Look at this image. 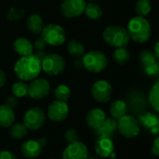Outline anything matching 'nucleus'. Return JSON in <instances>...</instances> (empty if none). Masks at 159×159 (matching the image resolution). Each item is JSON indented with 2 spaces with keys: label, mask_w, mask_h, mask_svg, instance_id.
Here are the masks:
<instances>
[{
  "label": "nucleus",
  "mask_w": 159,
  "mask_h": 159,
  "mask_svg": "<svg viewBox=\"0 0 159 159\" xmlns=\"http://www.w3.org/2000/svg\"><path fill=\"white\" fill-rule=\"evenodd\" d=\"M41 61L34 54L22 56L15 63L14 72L21 81H32L36 78L41 72Z\"/></svg>",
  "instance_id": "f257e3e1"
},
{
  "label": "nucleus",
  "mask_w": 159,
  "mask_h": 159,
  "mask_svg": "<svg viewBox=\"0 0 159 159\" xmlns=\"http://www.w3.org/2000/svg\"><path fill=\"white\" fill-rule=\"evenodd\" d=\"M127 31L132 40L138 43H144L150 38L151 25L144 17L136 16L129 21Z\"/></svg>",
  "instance_id": "f03ea898"
},
{
  "label": "nucleus",
  "mask_w": 159,
  "mask_h": 159,
  "mask_svg": "<svg viewBox=\"0 0 159 159\" xmlns=\"http://www.w3.org/2000/svg\"><path fill=\"white\" fill-rule=\"evenodd\" d=\"M104 41L115 48H126L129 43V34L126 28L119 25L108 26L102 34Z\"/></svg>",
  "instance_id": "7ed1b4c3"
},
{
  "label": "nucleus",
  "mask_w": 159,
  "mask_h": 159,
  "mask_svg": "<svg viewBox=\"0 0 159 159\" xmlns=\"http://www.w3.org/2000/svg\"><path fill=\"white\" fill-rule=\"evenodd\" d=\"M83 67L92 73L102 72L108 64L107 57L104 53L98 50H91L87 52L82 59Z\"/></svg>",
  "instance_id": "20e7f679"
},
{
  "label": "nucleus",
  "mask_w": 159,
  "mask_h": 159,
  "mask_svg": "<svg viewBox=\"0 0 159 159\" xmlns=\"http://www.w3.org/2000/svg\"><path fill=\"white\" fill-rule=\"evenodd\" d=\"M41 38L50 46H60L65 42L66 34L64 29L54 23L44 26L41 32Z\"/></svg>",
  "instance_id": "39448f33"
},
{
  "label": "nucleus",
  "mask_w": 159,
  "mask_h": 159,
  "mask_svg": "<svg viewBox=\"0 0 159 159\" xmlns=\"http://www.w3.org/2000/svg\"><path fill=\"white\" fill-rule=\"evenodd\" d=\"M41 69L49 75H58L64 71L65 61L58 54H47L41 61Z\"/></svg>",
  "instance_id": "423d86ee"
},
{
  "label": "nucleus",
  "mask_w": 159,
  "mask_h": 159,
  "mask_svg": "<svg viewBox=\"0 0 159 159\" xmlns=\"http://www.w3.org/2000/svg\"><path fill=\"white\" fill-rule=\"evenodd\" d=\"M117 130L119 133L128 139H133L140 133L139 121L131 116H124L117 120Z\"/></svg>",
  "instance_id": "0eeeda50"
},
{
  "label": "nucleus",
  "mask_w": 159,
  "mask_h": 159,
  "mask_svg": "<svg viewBox=\"0 0 159 159\" xmlns=\"http://www.w3.org/2000/svg\"><path fill=\"white\" fill-rule=\"evenodd\" d=\"M46 121V115L39 107H32L23 116V124L28 129L36 130L40 129Z\"/></svg>",
  "instance_id": "6e6552de"
},
{
  "label": "nucleus",
  "mask_w": 159,
  "mask_h": 159,
  "mask_svg": "<svg viewBox=\"0 0 159 159\" xmlns=\"http://www.w3.org/2000/svg\"><path fill=\"white\" fill-rule=\"evenodd\" d=\"M113 93L112 86L105 80H99L92 85L91 96L97 102L105 103L110 101Z\"/></svg>",
  "instance_id": "1a4fd4ad"
},
{
  "label": "nucleus",
  "mask_w": 159,
  "mask_h": 159,
  "mask_svg": "<svg viewBox=\"0 0 159 159\" xmlns=\"http://www.w3.org/2000/svg\"><path fill=\"white\" fill-rule=\"evenodd\" d=\"M50 84L45 78H34L28 85V95L34 100H41L48 95Z\"/></svg>",
  "instance_id": "9d476101"
},
{
  "label": "nucleus",
  "mask_w": 159,
  "mask_h": 159,
  "mask_svg": "<svg viewBox=\"0 0 159 159\" xmlns=\"http://www.w3.org/2000/svg\"><path fill=\"white\" fill-rule=\"evenodd\" d=\"M85 7V0H63L61 4V12L66 18H75L84 13Z\"/></svg>",
  "instance_id": "9b49d317"
},
{
  "label": "nucleus",
  "mask_w": 159,
  "mask_h": 159,
  "mask_svg": "<svg viewBox=\"0 0 159 159\" xmlns=\"http://www.w3.org/2000/svg\"><path fill=\"white\" fill-rule=\"evenodd\" d=\"M89 150L86 144L81 142L69 143L62 153V159H88Z\"/></svg>",
  "instance_id": "f8f14e48"
},
{
  "label": "nucleus",
  "mask_w": 159,
  "mask_h": 159,
  "mask_svg": "<svg viewBox=\"0 0 159 159\" xmlns=\"http://www.w3.org/2000/svg\"><path fill=\"white\" fill-rule=\"evenodd\" d=\"M69 114V106L65 102L54 101L48 109V116L50 120L55 122H61L64 120Z\"/></svg>",
  "instance_id": "ddd939ff"
},
{
  "label": "nucleus",
  "mask_w": 159,
  "mask_h": 159,
  "mask_svg": "<svg viewBox=\"0 0 159 159\" xmlns=\"http://www.w3.org/2000/svg\"><path fill=\"white\" fill-rule=\"evenodd\" d=\"M115 144L112 138L99 137L95 143V151L102 158L111 157L114 154Z\"/></svg>",
  "instance_id": "4468645a"
},
{
  "label": "nucleus",
  "mask_w": 159,
  "mask_h": 159,
  "mask_svg": "<svg viewBox=\"0 0 159 159\" xmlns=\"http://www.w3.org/2000/svg\"><path fill=\"white\" fill-rule=\"evenodd\" d=\"M42 152V144L40 142L29 140L22 143L21 154L24 157L28 159L36 158Z\"/></svg>",
  "instance_id": "2eb2a0df"
},
{
  "label": "nucleus",
  "mask_w": 159,
  "mask_h": 159,
  "mask_svg": "<svg viewBox=\"0 0 159 159\" xmlns=\"http://www.w3.org/2000/svg\"><path fill=\"white\" fill-rule=\"evenodd\" d=\"M105 119V113L100 108H95L89 112L87 116V124L90 129L95 130L102 125Z\"/></svg>",
  "instance_id": "dca6fc26"
},
{
  "label": "nucleus",
  "mask_w": 159,
  "mask_h": 159,
  "mask_svg": "<svg viewBox=\"0 0 159 159\" xmlns=\"http://www.w3.org/2000/svg\"><path fill=\"white\" fill-rule=\"evenodd\" d=\"M117 130V121L115 118H106L102 125L95 129V134L98 137L112 138L115 132Z\"/></svg>",
  "instance_id": "f3484780"
},
{
  "label": "nucleus",
  "mask_w": 159,
  "mask_h": 159,
  "mask_svg": "<svg viewBox=\"0 0 159 159\" xmlns=\"http://www.w3.org/2000/svg\"><path fill=\"white\" fill-rule=\"evenodd\" d=\"M15 121V114L12 108L6 104L0 105V127L9 128Z\"/></svg>",
  "instance_id": "a211bd4d"
},
{
  "label": "nucleus",
  "mask_w": 159,
  "mask_h": 159,
  "mask_svg": "<svg viewBox=\"0 0 159 159\" xmlns=\"http://www.w3.org/2000/svg\"><path fill=\"white\" fill-rule=\"evenodd\" d=\"M13 48L21 57L33 54V45L29 40L24 37L17 38L13 43Z\"/></svg>",
  "instance_id": "6ab92c4d"
},
{
  "label": "nucleus",
  "mask_w": 159,
  "mask_h": 159,
  "mask_svg": "<svg viewBox=\"0 0 159 159\" xmlns=\"http://www.w3.org/2000/svg\"><path fill=\"white\" fill-rule=\"evenodd\" d=\"M27 27L28 30L34 34H41L44 28V20L38 14H32L27 19Z\"/></svg>",
  "instance_id": "aec40b11"
},
{
  "label": "nucleus",
  "mask_w": 159,
  "mask_h": 159,
  "mask_svg": "<svg viewBox=\"0 0 159 159\" xmlns=\"http://www.w3.org/2000/svg\"><path fill=\"white\" fill-rule=\"evenodd\" d=\"M127 111H128V105L122 100L115 101L111 104V107H110V114L112 117L115 118L116 120H118L124 116H126Z\"/></svg>",
  "instance_id": "412c9836"
},
{
  "label": "nucleus",
  "mask_w": 159,
  "mask_h": 159,
  "mask_svg": "<svg viewBox=\"0 0 159 159\" xmlns=\"http://www.w3.org/2000/svg\"><path fill=\"white\" fill-rule=\"evenodd\" d=\"M139 120L142 123L143 127H145L148 129H152L153 128L158 126V117L155 114H151L149 112L142 113L139 116Z\"/></svg>",
  "instance_id": "4be33fe9"
},
{
  "label": "nucleus",
  "mask_w": 159,
  "mask_h": 159,
  "mask_svg": "<svg viewBox=\"0 0 159 159\" xmlns=\"http://www.w3.org/2000/svg\"><path fill=\"white\" fill-rule=\"evenodd\" d=\"M84 12L86 13L87 17L91 20H97L101 18L103 13L101 6L96 3H89V5H86Z\"/></svg>",
  "instance_id": "5701e85b"
},
{
  "label": "nucleus",
  "mask_w": 159,
  "mask_h": 159,
  "mask_svg": "<svg viewBox=\"0 0 159 159\" xmlns=\"http://www.w3.org/2000/svg\"><path fill=\"white\" fill-rule=\"evenodd\" d=\"M67 49L69 54L75 57H80L85 53V47L83 46V44L75 39L69 41L67 45Z\"/></svg>",
  "instance_id": "b1692460"
},
{
  "label": "nucleus",
  "mask_w": 159,
  "mask_h": 159,
  "mask_svg": "<svg viewBox=\"0 0 159 159\" xmlns=\"http://www.w3.org/2000/svg\"><path fill=\"white\" fill-rule=\"evenodd\" d=\"M28 132V129L25 127L23 123H17L11 126L10 129V136L15 140L23 139Z\"/></svg>",
  "instance_id": "393cba45"
},
{
  "label": "nucleus",
  "mask_w": 159,
  "mask_h": 159,
  "mask_svg": "<svg viewBox=\"0 0 159 159\" xmlns=\"http://www.w3.org/2000/svg\"><path fill=\"white\" fill-rule=\"evenodd\" d=\"M113 57L116 63L126 64L130 59V53L126 48H116Z\"/></svg>",
  "instance_id": "a878e982"
},
{
  "label": "nucleus",
  "mask_w": 159,
  "mask_h": 159,
  "mask_svg": "<svg viewBox=\"0 0 159 159\" xmlns=\"http://www.w3.org/2000/svg\"><path fill=\"white\" fill-rule=\"evenodd\" d=\"M12 93L16 98H23L28 95V85L24 81L15 82L12 86Z\"/></svg>",
  "instance_id": "bb28decb"
},
{
  "label": "nucleus",
  "mask_w": 159,
  "mask_h": 159,
  "mask_svg": "<svg viewBox=\"0 0 159 159\" xmlns=\"http://www.w3.org/2000/svg\"><path fill=\"white\" fill-rule=\"evenodd\" d=\"M54 95L58 101L66 102L71 97V89L66 85L61 84V85L57 86V88L54 89Z\"/></svg>",
  "instance_id": "cd10ccee"
},
{
  "label": "nucleus",
  "mask_w": 159,
  "mask_h": 159,
  "mask_svg": "<svg viewBox=\"0 0 159 159\" xmlns=\"http://www.w3.org/2000/svg\"><path fill=\"white\" fill-rule=\"evenodd\" d=\"M152 10V6L150 0H138L136 3L135 11L140 17L147 16Z\"/></svg>",
  "instance_id": "c85d7f7f"
},
{
  "label": "nucleus",
  "mask_w": 159,
  "mask_h": 159,
  "mask_svg": "<svg viewBox=\"0 0 159 159\" xmlns=\"http://www.w3.org/2000/svg\"><path fill=\"white\" fill-rule=\"evenodd\" d=\"M149 102L152 107L157 111H159V81L156 82L149 93Z\"/></svg>",
  "instance_id": "c756f323"
},
{
  "label": "nucleus",
  "mask_w": 159,
  "mask_h": 159,
  "mask_svg": "<svg viewBox=\"0 0 159 159\" xmlns=\"http://www.w3.org/2000/svg\"><path fill=\"white\" fill-rule=\"evenodd\" d=\"M140 59H141L143 67L157 61V59L156 58L155 54L150 50H143L140 54Z\"/></svg>",
  "instance_id": "7c9ffc66"
},
{
  "label": "nucleus",
  "mask_w": 159,
  "mask_h": 159,
  "mask_svg": "<svg viewBox=\"0 0 159 159\" xmlns=\"http://www.w3.org/2000/svg\"><path fill=\"white\" fill-rule=\"evenodd\" d=\"M143 70L145 72V74L149 76H157L159 74V63L158 61L151 63L149 65H146L143 67Z\"/></svg>",
  "instance_id": "2f4dec72"
},
{
  "label": "nucleus",
  "mask_w": 159,
  "mask_h": 159,
  "mask_svg": "<svg viewBox=\"0 0 159 159\" xmlns=\"http://www.w3.org/2000/svg\"><path fill=\"white\" fill-rule=\"evenodd\" d=\"M64 138H65V141H66L68 143H73L78 141V133L76 132L75 129H68V130L65 132Z\"/></svg>",
  "instance_id": "473e14b6"
},
{
  "label": "nucleus",
  "mask_w": 159,
  "mask_h": 159,
  "mask_svg": "<svg viewBox=\"0 0 159 159\" xmlns=\"http://www.w3.org/2000/svg\"><path fill=\"white\" fill-rule=\"evenodd\" d=\"M23 16V10H19L16 9L15 7H12L8 14H7V19L9 20H20Z\"/></svg>",
  "instance_id": "72a5a7b5"
},
{
  "label": "nucleus",
  "mask_w": 159,
  "mask_h": 159,
  "mask_svg": "<svg viewBox=\"0 0 159 159\" xmlns=\"http://www.w3.org/2000/svg\"><path fill=\"white\" fill-rule=\"evenodd\" d=\"M17 104H18V100H17V98L15 96H9V97H7V102H6V105H7L8 107H10V108L13 109L14 107L17 106Z\"/></svg>",
  "instance_id": "f704fd0d"
},
{
  "label": "nucleus",
  "mask_w": 159,
  "mask_h": 159,
  "mask_svg": "<svg viewBox=\"0 0 159 159\" xmlns=\"http://www.w3.org/2000/svg\"><path fill=\"white\" fill-rule=\"evenodd\" d=\"M151 153L156 156V157H158L159 156V138H156L154 143H153V145H152V149H151Z\"/></svg>",
  "instance_id": "c9c22d12"
},
{
  "label": "nucleus",
  "mask_w": 159,
  "mask_h": 159,
  "mask_svg": "<svg viewBox=\"0 0 159 159\" xmlns=\"http://www.w3.org/2000/svg\"><path fill=\"white\" fill-rule=\"evenodd\" d=\"M34 48L37 49V50H43L44 48H45V47H46V42L41 38V37H39V38H37L35 41H34Z\"/></svg>",
  "instance_id": "e433bc0d"
},
{
  "label": "nucleus",
  "mask_w": 159,
  "mask_h": 159,
  "mask_svg": "<svg viewBox=\"0 0 159 159\" xmlns=\"http://www.w3.org/2000/svg\"><path fill=\"white\" fill-rule=\"evenodd\" d=\"M0 159H17L16 157L9 151H0Z\"/></svg>",
  "instance_id": "4c0bfd02"
},
{
  "label": "nucleus",
  "mask_w": 159,
  "mask_h": 159,
  "mask_svg": "<svg viewBox=\"0 0 159 159\" xmlns=\"http://www.w3.org/2000/svg\"><path fill=\"white\" fill-rule=\"evenodd\" d=\"M34 55H35V57H36V58H37V59H38L40 61H42V60H43V59L46 57L47 53H46L44 50H37V52H36Z\"/></svg>",
  "instance_id": "58836bf2"
},
{
  "label": "nucleus",
  "mask_w": 159,
  "mask_h": 159,
  "mask_svg": "<svg viewBox=\"0 0 159 159\" xmlns=\"http://www.w3.org/2000/svg\"><path fill=\"white\" fill-rule=\"evenodd\" d=\"M6 74L2 71V70H0V89L5 85V83H6Z\"/></svg>",
  "instance_id": "ea45409f"
},
{
  "label": "nucleus",
  "mask_w": 159,
  "mask_h": 159,
  "mask_svg": "<svg viewBox=\"0 0 159 159\" xmlns=\"http://www.w3.org/2000/svg\"><path fill=\"white\" fill-rule=\"evenodd\" d=\"M158 47H159V43L157 42V44H156V46H155V56H156V58L158 60L159 59V49H158Z\"/></svg>",
  "instance_id": "a19ab883"
},
{
  "label": "nucleus",
  "mask_w": 159,
  "mask_h": 159,
  "mask_svg": "<svg viewBox=\"0 0 159 159\" xmlns=\"http://www.w3.org/2000/svg\"><path fill=\"white\" fill-rule=\"evenodd\" d=\"M151 130V132L153 133V134H158L159 132V126H157V127H155V128H153L152 129H150Z\"/></svg>",
  "instance_id": "79ce46f5"
},
{
  "label": "nucleus",
  "mask_w": 159,
  "mask_h": 159,
  "mask_svg": "<svg viewBox=\"0 0 159 159\" xmlns=\"http://www.w3.org/2000/svg\"><path fill=\"white\" fill-rule=\"evenodd\" d=\"M88 159H101V158H95V157H91V158H88Z\"/></svg>",
  "instance_id": "37998d69"
},
{
  "label": "nucleus",
  "mask_w": 159,
  "mask_h": 159,
  "mask_svg": "<svg viewBox=\"0 0 159 159\" xmlns=\"http://www.w3.org/2000/svg\"><path fill=\"white\" fill-rule=\"evenodd\" d=\"M91 1H98V0H91Z\"/></svg>",
  "instance_id": "c03bdc74"
}]
</instances>
